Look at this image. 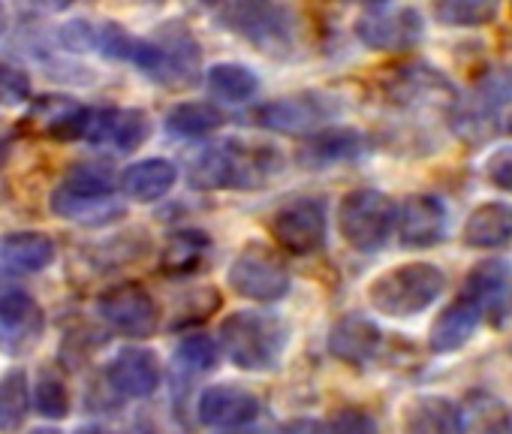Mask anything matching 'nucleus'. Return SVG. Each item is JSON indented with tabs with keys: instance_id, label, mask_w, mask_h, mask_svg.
I'll use <instances>...</instances> for the list:
<instances>
[{
	"instance_id": "nucleus-1",
	"label": "nucleus",
	"mask_w": 512,
	"mask_h": 434,
	"mask_svg": "<svg viewBox=\"0 0 512 434\" xmlns=\"http://www.w3.org/2000/svg\"><path fill=\"white\" fill-rule=\"evenodd\" d=\"M284 157L278 148L253 142H220L205 148L190 169L196 190H256L281 175Z\"/></svg>"
},
{
	"instance_id": "nucleus-2",
	"label": "nucleus",
	"mask_w": 512,
	"mask_h": 434,
	"mask_svg": "<svg viewBox=\"0 0 512 434\" xmlns=\"http://www.w3.org/2000/svg\"><path fill=\"white\" fill-rule=\"evenodd\" d=\"M220 350L241 371H272L287 350L290 329L275 314L235 311L220 323Z\"/></svg>"
},
{
	"instance_id": "nucleus-3",
	"label": "nucleus",
	"mask_w": 512,
	"mask_h": 434,
	"mask_svg": "<svg viewBox=\"0 0 512 434\" xmlns=\"http://www.w3.org/2000/svg\"><path fill=\"white\" fill-rule=\"evenodd\" d=\"M446 290V275L434 263H404L368 287V302L386 317H416L431 308Z\"/></svg>"
},
{
	"instance_id": "nucleus-4",
	"label": "nucleus",
	"mask_w": 512,
	"mask_h": 434,
	"mask_svg": "<svg viewBox=\"0 0 512 434\" xmlns=\"http://www.w3.org/2000/svg\"><path fill=\"white\" fill-rule=\"evenodd\" d=\"M49 208L64 221L79 224H106L121 214L115 202V178L106 166L79 163L67 172V178L52 190Z\"/></svg>"
},
{
	"instance_id": "nucleus-5",
	"label": "nucleus",
	"mask_w": 512,
	"mask_h": 434,
	"mask_svg": "<svg viewBox=\"0 0 512 434\" xmlns=\"http://www.w3.org/2000/svg\"><path fill=\"white\" fill-rule=\"evenodd\" d=\"M211 13L226 31L247 40L260 52L290 55L296 46V19L281 4H253V0H238V4H220Z\"/></svg>"
},
{
	"instance_id": "nucleus-6",
	"label": "nucleus",
	"mask_w": 512,
	"mask_h": 434,
	"mask_svg": "<svg viewBox=\"0 0 512 434\" xmlns=\"http://www.w3.org/2000/svg\"><path fill=\"white\" fill-rule=\"evenodd\" d=\"M130 64L166 88H187L199 76V43L184 25H166L154 40H136Z\"/></svg>"
},
{
	"instance_id": "nucleus-7",
	"label": "nucleus",
	"mask_w": 512,
	"mask_h": 434,
	"mask_svg": "<svg viewBox=\"0 0 512 434\" xmlns=\"http://www.w3.org/2000/svg\"><path fill=\"white\" fill-rule=\"evenodd\" d=\"M395 217L398 205L383 190L359 187L350 190L338 205V230L353 251L374 254L389 242L395 230Z\"/></svg>"
},
{
	"instance_id": "nucleus-8",
	"label": "nucleus",
	"mask_w": 512,
	"mask_h": 434,
	"mask_svg": "<svg viewBox=\"0 0 512 434\" xmlns=\"http://www.w3.org/2000/svg\"><path fill=\"white\" fill-rule=\"evenodd\" d=\"M338 115H341V103L332 94L302 91V94H290V97L263 103L253 112V121L266 130H275V133L311 136V133H320Z\"/></svg>"
},
{
	"instance_id": "nucleus-9",
	"label": "nucleus",
	"mask_w": 512,
	"mask_h": 434,
	"mask_svg": "<svg viewBox=\"0 0 512 434\" xmlns=\"http://www.w3.org/2000/svg\"><path fill=\"white\" fill-rule=\"evenodd\" d=\"M229 290L253 302H278L290 290V272L278 254L263 245H247L229 266Z\"/></svg>"
},
{
	"instance_id": "nucleus-10",
	"label": "nucleus",
	"mask_w": 512,
	"mask_h": 434,
	"mask_svg": "<svg viewBox=\"0 0 512 434\" xmlns=\"http://www.w3.org/2000/svg\"><path fill=\"white\" fill-rule=\"evenodd\" d=\"M269 233L284 251L296 257L320 251L326 245V202L317 196H299L281 205L272 214Z\"/></svg>"
},
{
	"instance_id": "nucleus-11",
	"label": "nucleus",
	"mask_w": 512,
	"mask_h": 434,
	"mask_svg": "<svg viewBox=\"0 0 512 434\" xmlns=\"http://www.w3.org/2000/svg\"><path fill=\"white\" fill-rule=\"evenodd\" d=\"M425 34L422 13L413 7L377 4L356 19V37L374 52H404L413 49Z\"/></svg>"
},
{
	"instance_id": "nucleus-12",
	"label": "nucleus",
	"mask_w": 512,
	"mask_h": 434,
	"mask_svg": "<svg viewBox=\"0 0 512 434\" xmlns=\"http://www.w3.org/2000/svg\"><path fill=\"white\" fill-rule=\"evenodd\" d=\"M386 97L404 109H455L458 94L449 76L431 64L398 67L386 79Z\"/></svg>"
},
{
	"instance_id": "nucleus-13",
	"label": "nucleus",
	"mask_w": 512,
	"mask_h": 434,
	"mask_svg": "<svg viewBox=\"0 0 512 434\" xmlns=\"http://www.w3.org/2000/svg\"><path fill=\"white\" fill-rule=\"evenodd\" d=\"M461 299H467L479 317L491 326H503L512 320V263L509 260H482L476 263L461 287Z\"/></svg>"
},
{
	"instance_id": "nucleus-14",
	"label": "nucleus",
	"mask_w": 512,
	"mask_h": 434,
	"mask_svg": "<svg viewBox=\"0 0 512 434\" xmlns=\"http://www.w3.org/2000/svg\"><path fill=\"white\" fill-rule=\"evenodd\" d=\"M398 242L410 251L434 248L446 239L449 230V211L446 202L434 193H413L401 202L398 217Z\"/></svg>"
},
{
	"instance_id": "nucleus-15",
	"label": "nucleus",
	"mask_w": 512,
	"mask_h": 434,
	"mask_svg": "<svg viewBox=\"0 0 512 434\" xmlns=\"http://www.w3.org/2000/svg\"><path fill=\"white\" fill-rule=\"evenodd\" d=\"M97 314L127 338H148L160 326V308L142 287H118L97 299Z\"/></svg>"
},
{
	"instance_id": "nucleus-16",
	"label": "nucleus",
	"mask_w": 512,
	"mask_h": 434,
	"mask_svg": "<svg viewBox=\"0 0 512 434\" xmlns=\"http://www.w3.org/2000/svg\"><path fill=\"white\" fill-rule=\"evenodd\" d=\"M46 332V314L40 302L22 290L0 296V353L25 356Z\"/></svg>"
},
{
	"instance_id": "nucleus-17",
	"label": "nucleus",
	"mask_w": 512,
	"mask_h": 434,
	"mask_svg": "<svg viewBox=\"0 0 512 434\" xmlns=\"http://www.w3.org/2000/svg\"><path fill=\"white\" fill-rule=\"evenodd\" d=\"M512 103V70L488 73L467 103H455V127L464 136H488L500 112Z\"/></svg>"
},
{
	"instance_id": "nucleus-18",
	"label": "nucleus",
	"mask_w": 512,
	"mask_h": 434,
	"mask_svg": "<svg viewBox=\"0 0 512 434\" xmlns=\"http://www.w3.org/2000/svg\"><path fill=\"white\" fill-rule=\"evenodd\" d=\"M109 386L124 398H148L160 386V359L145 347H124L106 365Z\"/></svg>"
},
{
	"instance_id": "nucleus-19",
	"label": "nucleus",
	"mask_w": 512,
	"mask_h": 434,
	"mask_svg": "<svg viewBox=\"0 0 512 434\" xmlns=\"http://www.w3.org/2000/svg\"><path fill=\"white\" fill-rule=\"evenodd\" d=\"M260 398L235 383L208 386L199 395V419L211 428H238L260 416Z\"/></svg>"
},
{
	"instance_id": "nucleus-20",
	"label": "nucleus",
	"mask_w": 512,
	"mask_h": 434,
	"mask_svg": "<svg viewBox=\"0 0 512 434\" xmlns=\"http://www.w3.org/2000/svg\"><path fill=\"white\" fill-rule=\"evenodd\" d=\"M151 133L148 115L139 109H91L85 136L94 145H115L118 151H136Z\"/></svg>"
},
{
	"instance_id": "nucleus-21",
	"label": "nucleus",
	"mask_w": 512,
	"mask_h": 434,
	"mask_svg": "<svg viewBox=\"0 0 512 434\" xmlns=\"http://www.w3.org/2000/svg\"><path fill=\"white\" fill-rule=\"evenodd\" d=\"M52 260H55V242L46 233L22 230V233H10L0 239V272L4 275H13V278L37 275Z\"/></svg>"
},
{
	"instance_id": "nucleus-22",
	"label": "nucleus",
	"mask_w": 512,
	"mask_h": 434,
	"mask_svg": "<svg viewBox=\"0 0 512 434\" xmlns=\"http://www.w3.org/2000/svg\"><path fill=\"white\" fill-rule=\"evenodd\" d=\"M383 332L365 314H347L329 329V353L347 365H365L380 350Z\"/></svg>"
},
{
	"instance_id": "nucleus-23",
	"label": "nucleus",
	"mask_w": 512,
	"mask_h": 434,
	"mask_svg": "<svg viewBox=\"0 0 512 434\" xmlns=\"http://www.w3.org/2000/svg\"><path fill=\"white\" fill-rule=\"evenodd\" d=\"M461 236L467 248H479V251L509 245L512 242V205L500 199L476 205L464 221Z\"/></svg>"
},
{
	"instance_id": "nucleus-24",
	"label": "nucleus",
	"mask_w": 512,
	"mask_h": 434,
	"mask_svg": "<svg viewBox=\"0 0 512 434\" xmlns=\"http://www.w3.org/2000/svg\"><path fill=\"white\" fill-rule=\"evenodd\" d=\"M479 323H482V317H479V311L467 302V299H455L452 305H446L440 314H437V320L431 323V332H428V347L434 350V353H455V350H461L470 338H473V332L479 329Z\"/></svg>"
},
{
	"instance_id": "nucleus-25",
	"label": "nucleus",
	"mask_w": 512,
	"mask_h": 434,
	"mask_svg": "<svg viewBox=\"0 0 512 434\" xmlns=\"http://www.w3.org/2000/svg\"><path fill=\"white\" fill-rule=\"evenodd\" d=\"M88 118L91 109L79 106L70 97H43L31 109V121L55 139H82Z\"/></svg>"
},
{
	"instance_id": "nucleus-26",
	"label": "nucleus",
	"mask_w": 512,
	"mask_h": 434,
	"mask_svg": "<svg viewBox=\"0 0 512 434\" xmlns=\"http://www.w3.org/2000/svg\"><path fill=\"white\" fill-rule=\"evenodd\" d=\"M175 181H178L175 163H169L163 157H151V160H139L124 169L121 190H124V196H130L136 202H157L175 187Z\"/></svg>"
},
{
	"instance_id": "nucleus-27",
	"label": "nucleus",
	"mask_w": 512,
	"mask_h": 434,
	"mask_svg": "<svg viewBox=\"0 0 512 434\" xmlns=\"http://www.w3.org/2000/svg\"><path fill=\"white\" fill-rule=\"evenodd\" d=\"M365 151H368V139L359 130H350V127L323 130L302 148V163L311 169L332 166V163H350V160H359Z\"/></svg>"
},
{
	"instance_id": "nucleus-28",
	"label": "nucleus",
	"mask_w": 512,
	"mask_h": 434,
	"mask_svg": "<svg viewBox=\"0 0 512 434\" xmlns=\"http://www.w3.org/2000/svg\"><path fill=\"white\" fill-rule=\"evenodd\" d=\"M404 434H458V407L443 395H419L404 407Z\"/></svg>"
},
{
	"instance_id": "nucleus-29",
	"label": "nucleus",
	"mask_w": 512,
	"mask_h": 434,
	"mask_svg": "<svg viewBox=\"0 0 512 434\" xmlns=\"http://www.w3.org/2000/svg\"><path fill=\"white\" fill-rule=\"evenodd\" d=\"M458 434H512V416L500 398L479 389L458 410Z\"/></svg>"
},
{
	"instance_id": "nucleus-30",
	"label": "nucleus",
	"mask_w": 512,
	"mask_h": 434,
	"mask_svg": "<svg viewBox=\"0 0 512 434\" xmlns=\"http://www.w3.org/2000/svg\"><path fill=\"white\" fill-rule=\"evenodd\" d=\"M31 410V383L25 368H10L0 377V431L16 434L25 428Z\"/></svg>"
},
{
	"instance_id": "nucleus-31",
	"label": "nucleus",
	"mask_w": 512,
	"mask_h": 434,
	"mask_svg": "<svg viewBox=\"0 0 512 434\" xmlns=\"http://www.w3.org/2000/svg\"><path fill=\"white\" fill-rule=\"evenodd\" d=\"M205 85L214 97L226 100V103H244L250 100L256 91H260V79L256 73L244 64H217L208 70Z\"/></svg>"
},
{
	"instance_id": "nucleus-32",
	"label": "nucleus",
	"mask_w": 512,
	"mask_h": 434,
	"mask_svg": "<svg viewBox=\"0 0 512 434\" xmlns=\"http://www.w3.org/2000/svg\"><path fill=\"white\" fill-rule=\"evenodd\" d=\"M223 124V112L211 103H178L166 115V130L175 136H205Z\"/></svg>"
},
{
	"instance_id": "nucleus-33",
	"label": "nucleus",
	"mask_w": 512,
	"mask_h": 434,
	"mask_svg": "<svg viewBox=\"0 0 512 434\" xmlns=\"http://www.w3.org/2000/svg\"><path fill=\"white\" fill-rule=\"evenodd\" d=\"M497 16L488 0H443L434 7V19L446 28H482Z\"/></svg>"
},
{
	"instance_id": "nucleus-34",
	"label": "nucleus",
	"mask_w": 512,
	"mask_h": 434,
	"mask_svg": "<svg viewBox=\"0 0 512 434\" xmlns=\"http://www.w3.org/2000/svg\"><path fill=\"white\" fill-rule=\"evenodd\" d=\"M217 365V344L208 335H187L175 347V371L184 377L208 374Z\"/></svg>"
},
{
	"instance_id": "nucleus-35",
	"label": "nucleus",
	"mask_w": 512,
	"mask_h": 434,
	"mask_svg": "<svg viewBox=\"0 0 512 434\" xmlns=\"http://www.w3.org/2000/svg\"><path fill=\"white\" fill-rule=\"evenodd\" d=\"M205 251H208V236L196 230H184L169 239V251L163 263L169 272H193L202 263Z\"/></svg>"
},
{
	"instance_id": "nucleus-36",
	"label": "nucleus",
	"mask_w": 512,
	"mask_h": 434,
	"mask_svg": "<svg viewBox=\"0 0 512 434\" xmlns=\"http://www.w3.org/2000/svg\"><path fill=\"white\" fill-rule=\"evenodd\" d=\"M34 401H37V410L40 416L46 419H64L70 413V395H67V386L58 374L52 371H43L40 380H37V389H34Z\"/></svg>"
},
{
	"instance_id": "nucleus-37",
	"label": "nucleus",
	"mask_w": 512,
	"mask_h": 434,
	"mask_svg": "<svg viewBox=\"0 0 512 434\" xmlns=\"http://www.w3.org/2000/svg\"><path fill=\"white\" fill-rule=\"evenodd\" d=\"M317 434H380V425L368 410L344 407L332 413L323 425H317Z\"/></svg>"
},
{
	"instance_id": "nucleus-38",
	"label": "nucleus",
	"mask_w": 512,
	"mask_h": 434,
	"mask_svg": "<svg viewBox=\"0 0 512 434\" xmlns=\"http://www.w3.org/2000/svg\"><path fill=\"white\" fill-rule=\"evenodd\" d=\"M31 100V76L0 61V106H22Z\"/></svg>"
},
{
	"instance_id": "nucleus-39",
	"label": "nucleus",
	"mask_w": 512,
	"mask_h": 434,
	"mask_svg": "<svg viewBox=\"0 0 512 434\" xmlns=\"http://www.w3.org/2000/svg\"><path fill=\"white\" fill-rule=\"evenodd\" d=\"M485 175L497 190H509L512 193V145H503L497 151L488 154L485 160Z\"/></svg>"
},
{
	"instance_id": "nucleus-40",
	"label": "nucleus",
	"mask_w": 512,
	"mask_h": 434,
	"mask_svg": "<svg viewBox=\"0 0 512 434\" xmlns=\"http://www.w3.org/2000/svg\"><path fill=\"white\" fill-rule=\"evenodd\" d=\"M275 434H317V422H305V419H299V422H290V425L278 428Z\"/></svg>"
},
{
	"instance_id": "nucleus-41",
	"label": "nucleus",
	"mask_w": 512,
	"mask_h": 434,
	"mask_svg": "<svg viewBox=\"0 0 512 434\" xmlns=\"http://www.w3.org/2000/svg\"><path fill=\"white\" fill-rule=\"evenodd\" d=\"M7 22H10V16H7V10H4V7H0V34L7 31Z\"/></svg>"
},
{
	"instance_id": "nucleus-42",
	"label": "nucleus",
	"mask_w": 512,
	"mask_h": 434,
	"mask_svg": "<svg viewBox=\"0 0 512 434\" xmlns=\"http://www.w3.org/2000/svg\"><path fill=\"white\" fill-rule=\"evenodd\" d=\"M226 434H253V431H226Z\"/></svg>"
},
{
	"instance_id": "nucleus-43",
	"label": "nucleus",
	"mask_w": 512,
	"mask_h": 434,
	"mask_svg": "<svg viewBox=\"0 0 512 434\" xmlns=\"http://www.w3.org/2000/svg\"><path fill=\"white\" fill-rule=\"evenodd\" d=\"M85 434H100V431H85Z\"/></svg>"
},
{
	"instance_id": "nucleus-44",
	"label": "nucleus",
	"mask_w": 512,
	"mask_h": 434,
	"mask_svg": "<svg viewBox=\"0 0 512 434\" xmlns=\"http://www.w3.org/2000/svg\"><path fill=\"white\" fill-rule=\"evenodd\" d=\"M509 130H512V115H509Z\"/></svg>"
}]
</instances>
